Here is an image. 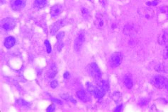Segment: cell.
Wrapping results in <instances>:
<instances>
[{"instance_id":"e0dca14e","label":"cell","mask_w":168,"mask_h":112,"mask_svg":"<svg viewBox=\"0 0 168 112\" xmlns=\"http://www.w3.org/2000/svg\"><path fill=\"white\" fill-rule=\"evenodd\" d=\"M47 4H48L47 0H35L33 6H34L36 9H43V8L46 7Z\"/></svg>"},{"instance_id":"603a6c76","label":"cell","mask_w":168,"mask_h":112,"mask_svg":"<svg viewBox=\"0 0 168 112\" xmlns=\"http://www.w3.org/2000/svg\"><path fill=\"white\" fill-rule=\"evenodd\" d=\"M17 103L20 106H24V107H29V106L31 105V103H29V102H26L21 99H17Z\"/></svg>"},{"instance_id":"d6a6232c","label":"cell","mask_w":168,"mask_h":112,"mask_svg":"<svg viewBox=\"0 0 168 112\" xmlns=\"http://www.w3.org/2000/svg\"><path fill=\"white\" fill-rule=\"evenodd\" d=\"M55 105H50L48 107V109H47L46 111H55Z\"/></svg>"},{"instance_id":"f35d334b","label":"cell","mask_w":168,"mask_h":112,"mask_svg":"<svg viewBox=\"0 0 168 112\" xmlns=\"http://www.w3.org/2000/svg\"><path fill=\"white\" fill-rule=\"evenodd\" d=\"M165 87H166V89H167V90L168 91V83H167V85H166V86H165Z\"/></svg>"},{"instance_id":"44dd1931","label":"cell","mask_w":168,"mask_h":112,"mask_svg":"<svg viewBox=\"0 0 168 112\" xmlns=\"http://www.w3.org/2000/svg\"><path fill=\"white\" fill-rule=\"evenodd\" d=\"M61 97L63 98L64 100L66 101H70V102H73L74 104L76 103V100L74 98L72 97V96L67 95V94H63V95H61Z\"/></svg>"},{"instance_id":"cb8c5ba5","label":"cell","mask_w":168,"mask_h":112,"mask_svg":"<svg viewBox=\"0 0 168 112\" xmlns=\"http://www.w3.org/2000/svg\"><path fill=\"white\" fill-rule=\"evenodd\" d=\"M81 13L82 16L85 18V19H88L89 16V11L86 8H82L81 9Z\"/></svg>"},{"instance_id":"ac0fdd59","label":"cell","mask_w":168,"mask_h":112,"mask_svg":"<svg viewBox=\"0 0 168 112\" xmlns=\"http://www.w3.org/2000/svg\"><path fill=\"white\" fill-rule=\"evenodd\" d=\"M105 93H106L105 90H104L103 89L100 88L99 87H96L95 93H93V95H95V97L97 98V99H101V98L104 96Z\"/></svg>"},{"instance_id":"7402d4cb","label":"cell","mask_w":168,"mask_h":112,"mask_svg":"<svg viewBox=\"0 0 168 112\" xmlns=\"http://www.w3.org/2000/svg\"><path fill=\"white\" fill-rule=\"evenodd\" d=\"M86 86H87V89L89 93H90L91 94H92L95 93V90H96V86H95L93 84H92L91 83H86Z\"/></svg>"},{"instance_id":"484cf974","label":"cell","mask_w":168,"mask_h":112,"mask_svg":"<svg viewBox=\"0 0 168 112\" xmlns=\"http://www.w3.org/2000/svg\"><path fill=\"white\" fill-rule=\"evenodd\" d=\"M64 44L63 43V40L58 41V43H56V49L58 52H61L62 50V48L63 47Z\"/></svg>"},{"instance_id":"ffe728a7","label":"cell","mask_w":168,"mask_h":112,"mask_svg":"<svg viewBox=\"0 0 168 112\" xmlns=\"http://www.w3.org/2000/svg\"><path fill=\"white\" fill-rule=\"evenodd\" d=\"M124 85L126 87H127L128 89H131L133 85V81L131 78L129 77H126L124 78Z\"/></svg>"},{"instance_id":"4dcf8cb0","label":"cell","mask_w":168,"mask_h":112,"mask_svg":"<svg viewBox=\"0 0 168 112\" xmlns=\"http://www.w3.org/2000/svg\"><path fill=\"white\" fill-rule=\"evenodd\" d=\"M148 103V100L147 99H142L139 101L138 105L141 106H145Z\"/></svg>"},{"instance_id":"7a4b0ae2","label":"cell","mask_w":168,"mask_h":112,"mask_svg":"<svg viewBox=\"0 0 168 112\" xmlns=\"http://www.w3.org/2000/svg\"><path fill=\"white\" fill-rule=\"evenodd\" d=\"M151 83L157 88L160 89L165 87L166 85L168 83V80L163 75H156L151 79Z\"/></svg>"},{"instance_id":"6da1fadb","label":"cell","mask_w":168,"mask_h":112,"mask_svg":"<svg viewBox=\"0 0 168 112\" xmlns=\"http://www.w3.org/2000/svg\"><path fill=\"white\" fill-rule=\"evenodd\" d=\"M87 73L89 74V75L93 78L96 81L101 78V73L100 71L99 66H98L97 63H89V65L86 67Z\"/></svg>"},{"instance_id":"5b68a950","label":"cell","mask_w":168,"mask_h":112,"mask_svg":"<svg viewBox=\"0 0 168 112\" xmlns=\"http://www.w3.org/2000/svg\"><path fill=\"white\" fill-rule=\"evenodd\" d=\"M2 28L5 31H10L13 30L16 26V21L11 18H7L2 20L1 23Z\"/></svg>"},{"instance_id":"277c9868","label":"cell","mask_w":168,"mask_h":112,"mask_svg":"<svg viewBox=\"0 0 168 112\" xmlns=\"http://www.w3.org/2000/svg\"><path fill=\"white\" fill-rule=\"evenodd\" d=\"M85 41V35L83 32L78 34L74 43V49L76 52H79L82 47V45Z\"/></svg>"},{"instance_id":"d590c367","label":"cell","mask_w":168,"mask_h":112,"mask_svg":"<svg viewBox=\"0 0 168 112\" xmlns=\"http://www.w3.org/2000/svg\"><path fill=\"white\" fill-rule=\"evenodd\" d=\"M63 77H64V78H65V79H69V78H70L69 72H65V73H64Z\"/></svg>"},{"instance_id":"f546056e","label":"cell","mask_w":168,"mask_h":112,"mask_svg":"<svg viewBox=\"0 0 168 112\" xmlns=\"http://www.w3.org/2000/svg\"><path fill=\"white\" fill-rule=\"evenodd\" d=\"M160 11H161V13H165L166 16H167V19H168V7H162L160 9Z\"/></svg>"},{"instance_id":"52a82bcc","label":"cell","mask_w":168,"mask_h":112,"mask_svg":"<svg viewBox=\"0 0 168 112\" xmlns=\"http://www.w3.org/2000/svg\"><path fill=\"white\" fill-rule=\"evenodd\" d=\"M67 23V21L66 19H61L58 21L57 22H55V23H53V25H51V35H53L56 34L58 30L61 28L63 27L64 25H65Z\"/></svg>"},{"instance_id":"7c38bea8","label":"cell","mask_w":168,"mask_h":112,"mask_svg":"<svg viewBox=\"0 0 168 112\" xmlns=\"http://www.w3.org/2000/svg\"><path fill=\"white\" fill-rule=\"evenodd\" d=\"M137 32V28H135V25L132 24H127L123 28V33L127 35H131L135 34Z\"/></svg>"},{"instance_id":"ab89813d","label":"cell","mask_w":168,"mask_h":112,"mask_svg":"<svg viewBox=\"0 0 168 112\" xmlns=\"http://www.w3.org/2000/svg\"><path fill=\"white\" fill-rule=\"evenodd\" d=\"M90 1H91V0H90Z\"/></svg>"},{"instance_id":"2e32d148","label":"cell","mask_w":168,"mask_h":112,"mask_svg":"<svg viewBox=\"0 0 168 112\" xmlns=\"http://www.w3.org/2000/svg\"><path fill=\"white\" fill-rule=\"evenodd\" d=\"M58 73V69L57 67L55 64H53L50 68L48 71H47L46 73V76L48 78H54L56 75H57Z\"/></svg>"},{"instance_id":"1f68e13d","label":"cell","mask_w":168,"mask_h":112,"mask_svg":"<svg viewBox=\"0 0 168 112\" xmlns=\"http://www.w3.org/2000/svg\"><path fill=\"white\" fill-rule=\"evenodd\" d=\"M58 83L57 81H53L51 83V87L52 88L55 89L58 87Z\"/></svg>"},{"instance_id":"f1b7e54d","label":"cell","mask_w":168,"mask_h":112,"mask_svg":"<svg viewBox=\"0 0 168 112\" xmlns=\"http://www.w3.org/2000/svg\"><path fill=\"white\" fill-rule=\"evenodd\" d=\"M45 47H46L47 52L51 53V44H50L48 40L45 41Z\"/></svg>"},{"instance_id":"83f0119b","label":"cell","mask_w":168,"mask_h":112,"mask_svg":"<svg viewBox=\"0 0 168 112\" xmlns=\"http://www.w3.org/2000/svg\"><path fill=\"white\" fill-rule=\"evenodd\" d=\"M163 58L165 59H168V44H167L165 46V49L163 50Z\"/></svg>"},{"instance_id":"8fae6325","label":"cell","mask_w":168,"mask_h":112,"mask_svg":"<svg viewBox=\"0 0 168 112\" xmlns=\"http://www.w3.org/2000/svg\"><path fill=\"white\" fill-rule=\"evenodd\" d=\"M158 43L161 45H167L168 43V31H164L158 36Z\"/></svg>"},{"instance_id":"4316f807","label":"cell","mask_w":168,"mask_h":112,"mask_svg":"<svg viewBox=\"0 0 168 112\" xmlns=\"http://www.w3.org/2000/svg\"><path fill=\"white\" fill-rule=\"evenodd\" d=\"M64 36H65V33H64L63 31L59 32V33L57 34V35H56V38H57L58 41H59V40H63Z\"/></svg>"},{"instance_id":"d6986e66","label":"cell","mask_w":168,"mask_h":112,"mask_svg":"<svg viewBox=\"0 0 168 112\" xmlns=\"http://www.w3.org/2000/svg\"><path fill=\"white\" fill-rule=\"evenodd\" d=\"M112 99L117 103H120L122 101V95L119 92H115L111 96Z\"/></svg>"},{"instance_id":"9a60e30c","label":"cell","mask_w":168,"mask_h":112,"mask_svg":"<svg viewBox=\"0 0 168 112\" xmlns=\"http://www.w3.org/2000/svg\"><path fill=\"white\" fill-rule=\"evenodd\" d=\"M16 43V40L14 37H11V36H9V37H7V38L5 39V43H4V45L6 48L7 49H10L12 47H14V45H15Z\"/></svg>"},{"instance_id":"d4e9b609","label":"cell","mask_w":168,"mask_h":112,"mask_svg":"<svg viewBox=\"0 0 168 112\" xmlns=\"http://www.w3.org/2000/svg\"><path fill=\"white\" fill-rule=\"evenodd\" d=\"M165 69L166 68L165 67V66L163 64H158L155 66V70L157 72H164L165 71Z\"/></svg>"},{"instance_id":"3957f363","label":"cell","mask_w":168,"mask_h":112,"mask_svg":"<svg viewBox=\"0 0 168 112\" xmlns=\"http://www.w3.org/2000/svg\"><path fill=\"white\" fill-rule=\"evenodd\" d=\"M138 13L142 18L148 20L153 19L155 15V12L153 10L148 7H140L138 9Z\"/></svg>"},{"instance_id":"74e56055","label":"cell","mask_w":168,"mask_h":112,"mask_svg":"<svg viewBox=\"0 0 168 112\" xmlns=\"http://www.w3.org/2000/svg\"><path fill=\"white\" fill-rule=\"evenodd\" d=\"M52 100L54 101L56 103L59 104V105H62V104H63V103L61 102V101H60V100H58V99H54V98H52Z\"/></svg>"},{"instance_id":"4fadbf2b","label":"cell","mask_w":168,"mask_h":112,"mask_svg":"<svg viewBox=\"0 0 168 112\" xmlns=\"http://www.w3.org/2000/svg\"><path fill=\"white\" fill-rule=\"evenodd\" d=\"M95 82L98 87H100V88L103 89L104 90H105L106 92L109 90V83H108L107 81H104V80L100 78L99 80H97V81H96Z\"/></svg>"},{"instance_id":"30bf717a","label":"cell","mask_w":168,"mask_h":112,"mask_svg":"<svg viewBox=\"0 0 168 112\" xmlns=\"http://www.w3.org/2000/svg\"><path fill=\"white\" fill-rule=\"evenodd\" d=\"M76 95H77V97L83 102H88L89 101H90V97L88 95L87 92L85 90H78Z\"/></svg>"},{"instance_id":"836d02e7","label":"cell","mask_w":168,"mask_h":112,"mask_svg":"<svg viewBox=\"0 0 168 112\" xmlns=\"http://www.w3.org/2000/svg\"><path fill=\"white\" fill-rule=\"evenodd\" d=\"M123 105H120L118 106V107H117V108L114 110V111H122V109H123Z\"/></svg>"},{"instance_id":"8d00e7d4","label":"cell","mask_w":168,"mask_h":112,"mask_svg":"<svg viewBox=\"0 0 168 112\" xmlns=\"http://www.w3.org/2000/svg\"><path fill=\"white\" fill-rule=\"evenodd\" d=\"M157 4V0H155V1H152V2H148V5H152V6H155Z\"/></svg>"},{"instance_id":"ba28073f","label":"cell","mask_w":168,"mask_h":112,"mask_svg":"<svg viewBox=\"0 0 168 112\" xmlns=\"http://www.w3.org/2000/svg\"><path fill=\"white\" fill-rule=\"evenodd\" d=\"M11 7L14 11H20L25 7V0H10Z\"/></svg>"},{"instance_id":"8992f818","label":"cell","mask_w":168,"mask_h":112,"mask_svg":"<svg viewBox=\"0 0 168 112\" xmlns=\"http://www.w3.org/2000/svg\"><path fill=\"white\" fill-rule=\"evenodd\" d=\"M123 59V55L121 52H115L110 58V64L111 67H118L121 63Z\"/></svg>"},{"instance_id":"e575fe53","label":"cell","mask_w":168,"mask_h":112,"mask_svg":"<svg viewBox=\"0 0 168 112\" xmlns=\"http://www.w3.org/2000/svg\"><path fill=\"white\" fill-rule=\"evenodd\" d=\"M99 3L101 4L103 7H106V5H107V0H99Z\"/></svg>"},{"instance_id":"9c48e42d","label":"cell","mask_w":168,"mask_h":112,"mask_svg":"<svg viewBox=\"0 0 168 112\" xmlns=\"http://www.w3.org/2000/svg\"><path fill=\"white\" fill-rule=\"evenodd\" d=\"M63 10V6L61 4H55L51 7V11H50V15H51V16L53 18V19H54V18L58 16L62 13Z\"/></svg>"},{"instance_id":"5bb4252c","label":"cell","mask_w":168,"mask_h":112,"mask_svg":"<svg viewBox=\"0 0 168 112\" xmlns=\"http://www.w3.org/2000/svg\"><path fill=\"white\" fill-rule=\"evenodd\" d=\"M96 17H97V20L95 22V26L98 29H101L104 27V23L103 21V16L101 13H97V15H96Z\"/></svg>"}]
</instances>
